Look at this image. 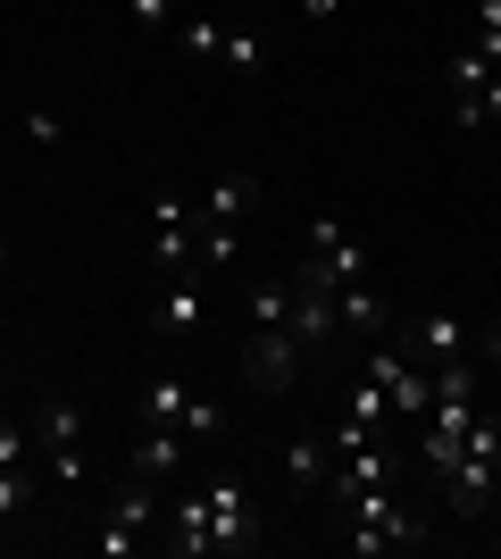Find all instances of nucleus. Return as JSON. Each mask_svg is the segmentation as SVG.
Instances as JSON below:
<instances>
[{
    "mask_svg": "<svg viewBox=\"0 0 501 559\" xmlns=\"http://www.w3.org/2000/svg\"><path fill=\"white\" fill-rule=\"evenodd\" d=\"M34 443H43V460H50V476H59V485H84V476H93V451H84V409H75V401H43Z\"/></svg>",
    "mask_w": 501,
    "mask_h": 559,
    "instance_id": "nucleus-3",
    "label": "nucleus"
},
{
    "mask_svg": "<svg viewBox=\"0 0 501 559\" xmlns=\"http://www.w3.org/2000/svg\"><path fill=\"white\" fill-rule=\"evenodd\" d=\"M460 50H477V59L501 68V0H477V25H468V43H460Z\"/></svg>",
    "mask_w": 501,
    "mask_h": 559,
    "instance_id": "nucleus-21",
    "label": "nucleus"
},
{
    "mask_svg": "<svg viewBox=\"0 0 501 559\" xmlns=\"http://www.w3.org/2000/svg\"><path fill=\"white\" fill-rule=\"evenodd\" d=\"M334 510H343V551H359V559H377V551H418V543H427V518L402 510L384 485L343 492Z\"/></svg>",
    "mask_w": 501,
    "mask_h": 559,
    "instance_id": "nucleus-1",
    "label": "nucleus"
},
{
    "mask_svg": "<svg viewBox=\"0 0 501 559\" xmlns=\"http://www.w3.org/2000/svg\"><path fill=\"white\" fill-rule=\"evenodd\" d=\"M285 476H293V492H326L334 443H326V435H293V443H285Z\"/></svg>",
    "mask_w": 501,
    "mask_h": 559,
    "instance_id": "nucleus-16",
    "label": "nucleus"
},
{
    "mask_svg": "<svg viewBox=\"0 0 501 559\" xmlns=\"http://www.w3.org/2000/svg\"><path fill=\"white\" fill-rule=\"evenodd\" d=\"M402 350L418 359V368H443V359H468V326H460V318H443V309H427V318H409Z\"/></svg>",
    "mask_w": 501,
    "mask_h": 559,
    "instance_id": "nucleus-13",
    "label": "nucleus"
},
{
    "mask_svg": "<svg viewBox=\"0 0 501 559\" xmlns=\"http://www.w3.org/2000/svg\"><path fill=\"white\" fill-rule=\"evenodd\" d=\"M34 460V426L25 418H0V467H25Z\"/></svg>",
    "mask_w": 501,
    "mask_h": 559,
    "instance_id": "nucleus-24",
    "label": "nucleus"
},
{
    "mask_svg": "<svg viewBox=\"0 0 501 559\" xmlns=\"http://www.w3.org/2000/svg\"><path fill=\"white\" fill-rule=\"evenodd\" d=\"M192 242H201V210L184 192H151V259L159 267H192Z\"/></svg>",
    "mask_w": 501,
    "mask_h": 559,
    "instance_id": "nucleus-6",
    "label": "nucleus"
},
{
    "mask_svg": "<svg viewBox=\"0 0 501 559\" xmlns=\"http://www.w3.org/2000/svg\"><path fill=\"white\" fill-rule=\"evenodd\" d=\"M452 117H460V126H501V68L485 75L477 93H460V100H452Z\"/></svg>",
    "mask_w": 501,
    "mask_h": 559,
    "instance_id": "nucleus-19",
    "label": "nucleus"
},
{
    "mask_svg": "<svg viewBox=\"0 0 501 559\" xmlns=\"http://www.w3.org/2000/svg\"><path fill=\"white\" fill-rule=\"evenodd\" d=\"M334 318H343L351 334H377L384 318H393V309H384V293H377V284L359 276V284H343V293H334Z\"/></svg>",
    "mask_w": 501,
    "mask_h": 559,
    "instance_id": "nucleus-17",
    "label": "nucleus"
},
{
    "mask_svg": "<svg viewBox=\"0 0 501 559\" xmlns=\"http://www.w3.org/2000/svg\"><path fill=\"white\" fill-rule=\"evenodd\" d=\"M285 326H293V343H301V359H310V350L326 359V350H334L343 318H334V284L318 276V267H293V318H285Z\"/></svg>",
    "mask_w": 501,
    "mask_h": 559,
    "instance_id": "nucleus-4",
    "label": "nucleus"
},
{
    "mask_svg": "<svg viewBox=\"0 0 501 559\" xmlns=\"http://www.w3.org/2000/svg\"><path fill=\"white\" fill-rule=\"evenodd\" d=\"M368 384H384V401L402 409V418H418V409H434V376L409 359V350H368Z\"/></svg>",
    "mask_w": 501,
    "mask_h": 559,
    "instance_id": "nucleus-9",
    "label": "nucleus"
},
{
    "mask_svg": "<svg viewBox=\"0 0 501 559\" xmlns=\"http://www.w3.org/2000/svg\"><path fill=\"white\" fill-rule=\"evenodd\" d=\"M485 359H493V368H501V326H493V334H485Z\"/></svg>",
    "mask_w": 501,
    "mask_h": 559,
    "instance_id": "nucleus-30",
    "label": "nucleus"
},
{
    "mask_svg": "<svg viewBox=\"0 0 501 559\" xmlns=\"http://www.w3.org/2000/svg\"><path fill=\"white\" fill-rule=\"evenodd\" d=\"M34 510V467H0V526Z\"/></svg>",
    "mask_w": 501,
    "mask_h": 559,
    "instance_id": "nucleus-23",
    "label": "nucleus"
},
{
    "mask_svg": "<svg viewBox=\"0 0 501 559\" xmlns=\"http://www.w3.org/2000/svg\"><path fill=\"white\" fill-rule=\"evenodd\" d=\"M493 501H501V485H493Z\"/></svg>",
    "mask_w": 501,
    "mask_h": 559,
    "instance_id": "nucleus-32",
    "label": "nucleus"
},
{
    "mask_svg": "<svg viewBox=\"0 0 501 559\" xmlns=\"http://www.w3.org/2000/svg\"><path fill=\"white\" fill-rule=\"evenodd\" d=\"M301 17H343V0H301Z\"/></svg>",
    "mask_w": 501,
    "mask_h": 559,
    "instance_id": "nucleus-29",
    "label": "nucleus"
},
{
    "mask_svg": "<svg viewBox=\"0 0 501 559\" xmlns=\"http://www.w3.org/2000/svg\"><path fill=\"white\" fill-rule=\"evenodd\" d=\"M368 485H393V460H384L377 443H368V451H351V460H343V467L326 476V492H334V501H343V492H368Z\"/></svg>",
    "mask_w": 501,
    "mask_h": 559,
    "instance_id": "nucleus-18",
    "label": "nucleus"
},
{
    "mask_svg": "<svg viewBox=\"0 0 501 559\" xmlns=\"http://www.w3.org/2000/svg\"><path fill=\"white\" fill-rule=\"evenodd\" d=\"M159 543L176 559H201V551H210V492H184V501L167 510V535Z\"/></svg>",
    "mask_w": 501,
    "mask_h": 559,
    "instance_id": "nucleus-15",
    "label": "nucleus"
},
{
    "mask_svg": "<svg viewBox=\"0 0 501 559\" xmlns=\"http://www.w3.org/2000/svg\"><path fill=\"white\" fill-rule=\"evenodd\" d=\"M143 418H151V426H184V435H201V443H210L217 426H226L210 401H192L176 376H151V384H143Z\"/></svg>",
    "mask_w": 501,
    "mask_h": 559,
    "instance_id": "nucleus-11",
    "label": "nucleus"
},
{
    "mask_svg": "<svg viewBox=\"0 0 501 559\" xmlns=\"http://www.w3.org/2000/svg\"><path fill=\"white\" fill-rule=\"evenodd\" d=\"M343 418H359V426H384V418H393V401H384V384H368V376H359L351 393H343Z\"/></svg>",
    "mask_w": 501,
    "mask_h": 559,
    "instance_id": "nucleus-22",
    "label": "nucleus"
},
{
    "mask_svg": "<svg viewBox=\"0 0 501 559\" xmlns=\"http://www.w3.org/2000/svg\"><path fill=\"white\" fill-rule=\"evenodd\" d=\"M151 326L159 334H201L210 326V293H201V267H176L159 293V309H151Z\"/></svg>",
    "mask_w": 501,
    "mask_h": 559,
    "instance_id": "nucleus-12",
    "label": "nucleus"
},
{
    "mask_svg": "<svg viewBox=\"0 0 501 559\" xmlns=\"http://www.w3.org/2000/svg\"><path fill=\"white\" fill-rule=\"evenodd\" d=\"M260 59H267L260 34H235V25H226V68H235V75H260Z\"/></svg>",
    "mask_w": 501,
    "mask_h": 559,
    "instance_id": "nucleus-25",
    "label": "nucleus"
},
{
    "mask_svg": "<svg viewBox=\"0 0 501 559\" xmlns=\"http://www.w3.org/2000/svg\"><path fill=\"white\" fill-rule=\"evenodd\" d=\"M159 526V501H151V476H134V485L109 501V518H100V559H126V551H143V535Z\"/></svg>",
    "mask_w": 501,
    "mask_h": 559,
    "instance_id": "nucleus-5",
    "label": "nucleus"
},
{
    "mask_svg": "<svg viewBox=\"0 0 501 559\" xmlns=\"http://www.w3.org/2000/svg\"><path fill=\"white\" fill-rule=\"evenodd\" d=\"M485 75H493V59H477V50H452V100H460V93H477Z\"/></svg>",
    "mask_w": 501,
    "mask_h": 559,
    "instance_id": "nucleus-26",
    "label": "nucleus"
},
{
    "mask_svg": "<svg viewBox=\"0 0 501 559\" xmlns=\"http://www.w3.org/2000/svg\"><path fill=\"white\" fill-rule=\"evenodd\" d=\"M126 460H134V476H151V485H159V476H176V467H184V426H151V418H143V435H134V451H126Z\"/></svg>",
    "mask_w": 501,
    "mask_h": 559,
    "instance_id": "nucleus-14",
    "label": "nucleus"
},
{
    "mask_svg": "<svg viewBox=\"0 0 501 559\" xmlns=\"http://www.w3.org/2000/svg\"><path fill=\"white\" fill-rule=\"evenodd\" d=\"M25 142H43V151H59V142H68V126H59L50 109H25Z\"/></svg>",
    "mask_w": 501,
    "mask_h": 559,
    "instance_id": "nucleus-28",
    "label": "nucleus"
},
{
    "mask_svg": "<svg viewBox=\"0 0 501 559\" xmlns=\"http://www.w3.org/2000/svg\"><path fill=\"white\" fill-rule=\"evenodd\" d=\"M242 376H251L260 393H285L293 376H301V343H293V326H251V343H242Z\"/></svg>",
    "mask_w": 501,
    "mask_h": 559,
    "instance_id": "nucleus-10",
    "label": "nucleus"
},
{
    "mask_svg": "<svg viewBox=\"0 0 501 559\" xmlns=\"http://www.w3.org/2000/svg\"><path fill=\"white\" fill-rule=\"evenodd\" d=\"M0 259H9V242H0Z\"/></svg>",
    "mask_w": 501,
    "mask_h": 559,
    "instance_id": "nucleus-31",
    "label": "nucleus"
},
{
    "mask_svg": "<svg viewBox=\"0 0 501 559\" xmlns=\"http://www.w3.org/2000/svg\"><path fill=\"white\" fill-rule=\"evenodd\" d=\"M176 34L192 59H226V17H176Z\"/></svg>",
    "mask_w": 501,
    "mask_h": 559,
    "instance_id": "nucleus-20",
    "label": "nucleus"
},
{
    "mask_svg": "<svg viewBox=\"0 0 501 559\" xmlns=\"http://www.w3.org/2000/svg\"><path fill=\"white\" fill-rule=\"evenodd\" d=\"M310 267L334 284V293H343V284L368 276V242H359L343 217H310Z\"/></svg>",
    "mask_w": 501,
    "mask_h": 559,
    "instance_id": "nucleus-8",
    "label": "nucleus"
},
{
    "mask_svg": "<svg viewBox=\"0 0 501 559\" xmlns=\"http://www.w3.org/2000/svg\"><path fill=\"white\" fill-rule=\"evenodd\" d=\"M210 551H251L260 543V510H251V492L235 476H210Z\"/></svg>",
    "mask_w": 501,
    "mask_h": 559,
    "instance_id": "nucleus-7",
    "label": "nucleus"
},
{
    "mask_svg": "<svg viewBox=\"0 0 501 559\" xmlns=\"http://www.w3.org/2000/svg\"><path fill=\"white\" fill-rule=\"evenodd\" d=\"M443 485H452V510L460 518H485V510H493V485H501V418L468 426V451H460V467L443 476Z\"/></svg>",
    "mask_w": 501,
    "mask_h": 559,
    "instance_id": "nucleus-2",
    "label": "nucleus"
},
{
    "mask_svg": "<svg viewBox=\"0 0 501 559\" xmlns=\"http://www.w3.org/2000/svg\"><path fill=\"white\" fill-rule=\"evenodd\" d=\"M126 17L143 25V34H167V25H176V0H126Z\"/></svg>",
    "mask_w": 501,
    "mask_h": 559,
    "instance_id": "nucleus-27",
    "label": "nucleus"
}]
</instances>
